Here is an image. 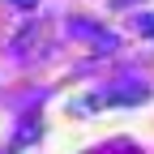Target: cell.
Listing matches in <instances>:
<instances>
[{
	"mask_svg": "<svg viewBox=\"0 0 154 154\" xmlns=\"http://www.w3.org/2000/svg\"><path fill=\"white\" fill-rule=\"evenodd\" d=\"M137 30H146V34H154V13H146V17H137Z\"/></svg>",
	"mask_w": 154,
	"mask_h": 154,
	"instance_id": "6da1fadb",
	"label": "cell"
},
{
	"mask_svg": "<svg viewBox=\"0 0 154 154\" xmlns=\"http://www.w3.org/2000/svg\"><path fill=\"white\" fill-rule=\"evenodd\" d=\"M13 5H34V0H13Z\"/></svg>",
	"mask_w": 154,
	"mask_h": 154,
	"instance_id": "7a4b0ae2",
	"label": "cell"
}]
</instances>
